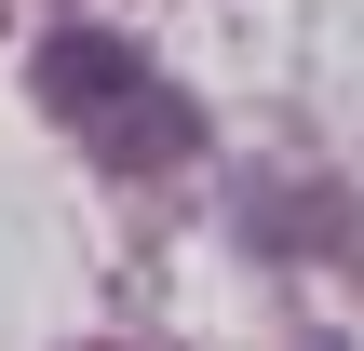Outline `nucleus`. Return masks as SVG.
<instances>
[{
	"instance_id": "f257e3e1",
	"label": "nucleus",
	"mask_w": 364,
	"mask_h": 351,
	"mask_svg": "<svg viewBox=\"0 0 364 351\" xmlns=\"http://www.w3.org/2000/svg\"><path fill=\"white\" fill-rule=\"evenodd\" d=\"M41 108H54L108 176H176V162L203 149V108H189L135 41H108V27H54V41H41Z\"/></svg>"
}]
</instances>
